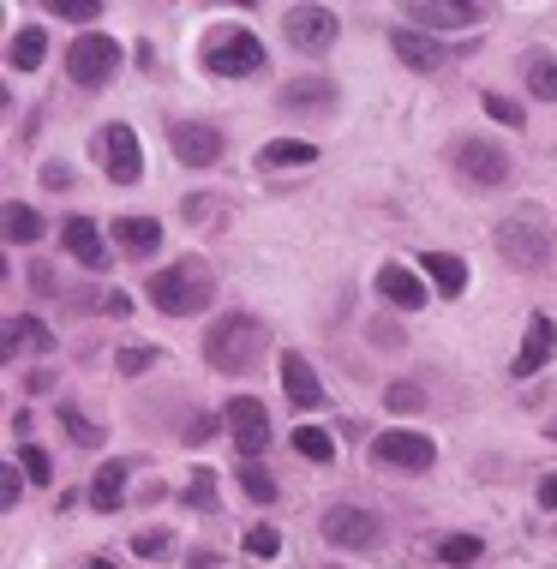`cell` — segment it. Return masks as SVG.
Instances as JSON below:
<instances>
[{
	"instance_id": "1",
	"label": "cell",
	"mask_w": 557,
	"mask_h": 569,
	"mask_svg": "<svg viewBox=\"0 0 557 569\" xmlns=\"http://www.w3.org/2000/svg\"><path fill=\"white\" fill-rule=\"evenodd\" d=\"M264 348H270V330H264V318H252V312L216 318V324L204 330V360H210V372H252V366L264 360Z\"/></svg>"
},
{
	"instance_id": "2",
	"label": "cell",
	"mask_w": 557,
	"mask_h": 569,
	"mask_svg": "<svg viewBox=\"0 0 557 569\" xmlns=\"http://www.w3.org/2000/svg\"><path fill=\"white\" fill-rule=\"evenodd\" d=\"M150 300H156V312H168V318L210 312V300H216V270H210L204 258H180V264H168V270L150 276Z\"/></svg>"
},
{
	"instance_id": "3",
	"label": "cell",
	"mask_w": 557,
	"mask_h": 569,
	"mask_svg": "<svg viewBox=\"0 0 557 569\" xmlns=\"http://www.w3.org/2000/svg\"><path fill=\"white\" fill-rule=\"evenodd\" d=\"M498 252H504L516 270H552L557 240H552V228H546L540 210H510V216L498 222Z\"/></svg>"
},
{
	"instance_id": "4",
	"label": "cell",
	"mask_w": 557,
	"mask_h": 569,
	"mask_svg": "<svg viewBox=\"0 0 557 569\" xmlns=\"http://www.w3.org/2000/svg\"><path fill=\"white\" fill-rule=\"evenodd\" d=\"M66 72H72L78 84L102 90V84L120 72V42H114V36H102V30H84V36L66 48Z\"/></svg>"
},
{
	"instance_id": "5",
	"label": "cell",
	"mask_w": 557,
	"mask_h": 569,
	"mask_svg": "<svg viewBox=\"0 0 557 569\" xmlns=\"http://www.w3.org/2000/svg\"><path fill=\"white\" fill-rule=\"evenodd\" d=\"M372 462H378V468H396V474H426V468L438 462V444H432L426 432H402V426H390V432L372 438Z\"/></svg>"
},
{
	"instance_id": "6",
	"label": "cell",
	"mask_w": 557,
	"mask_h": 569,
	"mask_svg": "<svg viewBox=\"0 0 557 569\" xmlns=\"http://www.w3.org/2000/svg\"><path fill=\"white\" fill-rule=\"evenodd\" d=\"M204 66H210L216 78L258 72V66H264V42H258L252 30H216V36L204 42Z\"/></svg>"
},
{
	"instance_id": "7",
	"label": "cell",
	"mask_w": 557,
	"mask_h": 569,
	"mask_svg": "<svg viewBox=\"0 0 557 569\" xmlns=\"http://www.w3.org/2000/svg\"><path fill=\"white\" fill-rule=\"evenodd\" d=\"M456 174H462L468 186H480V192H498V186L510 180V156H504L492 138H462V144H456Z\"/></svg>"
},
{
	"instance_id": "8",
	"label": "cell",
	"mask_w": 557,
	"mask_h": 569,
	"mask_svg": "<svg viewBox=\"0 0 557 569\" xmlns=\"http://www.w3.org/2000/svg\"><path fill=\"white\" fill-rule=\"evenodd\" d=\"M324 540L330 546H348V552H372V546H384V522L372 516V510H354V504H336V510H324Z\"/></svg>"
},
{
	"instance_id": "9",
	"label": "cell",
	"mask_w": 557,
	"mask_h": 569,
	"mask_svg": "<svg viewBox=\"0 0 557 569\" xmlns=\"http://www.w3.org/2000/svg\"><path fill=\"white\" fill-rule=\"evenodd\" d=\"M222 414H228V432H234L240 462H258V456L270 450V414H264V402H258V396H234Z\"/></svg>"
},
{
	"instance_id": "10",
	"label": "cell",
	"mask_w": 557,
	"mask_h": 569,
	"mask_svg": "<svg viewBox=\"0 0 557 569\" xmlns=\"http://www.w3.org/2000/svg\"><path fill=\"white\" fill-rule=\"evenodd\" d=\"M336 12L330 6H288V42L300 54H330L336 48Z\"/></svg>"
},
{
	"instance_id": "11",
	"label": "cell",
	"mask_w": 557,
	"mask_h": 569,
	"mask_svg": "<svg viewBox=\"0 0 557 569\" xmlns=\"http://www.w3.org/2000/svg\"><path fill=\"white\" fill-rule=\"evenodd\" d=\"M102 162H108V180L114 186H132L144 180V150H138V132L132 126H102Z\"/></svg>"
},
{
	"instance_id": "12",
	"label": "cell",
	"mask_w": 557,
	"mask_h": 569,
	"mask_svg": "<svg viewBox=\"0 0 557 569\" xmlns=\"http://www.w3.org/2000/svg\"><path fill=\"white\" fill-rule=\"evenodd\" d=\"M276 102H282L288 114H300V120H318V114L336 108V78H294V84H282Z\"/></svg>"
},
{
	"instance_id": "13",
	"label": "cell",
	"mask_w": 557,
	"mask_h": 569,
	"mask_svg": "<svg viewBox=\"0 0 557 569\" xmlns=\"http://www.w3.org/2000/svg\"><path fill=\"white\" fill-rule=\"evenodd\" d=\"M168 138H174V156H180L186 168H210V162L222 156V132L204 126V120H180Z\"/></svg>"
},
{
	"instance_id": "14",
	"label": "cell",
	"mask_w": 557,
	"mask_h": 569,
	"mask_svg": "<svg viewBox=\"0 0 557 569\" xmlns=\"http://www.w3.org/2000/svg\"><path fill=\"white\" fill-rule=\"evenodd\" d=\"M378 294H384L390 306H402V312H420V306H426V276L408 270V264H396V258H384V270H378Z\"/></svg>"
},
{
	"instance_id": "15",
	"label": "cell",
	"mask_w": 557,
	"mask_h": 569,
	"mask_svg": "<svg viewBox=\"0 0 557 569\" xmlns=\"http://www.w3.org/2000/svg\"><path fill=\"white\" fill-rule=\"evenodd\" d=\"M408 18L432 24V30H468V24H480V6L474 0H408Z\"/></svg>"
},
{
	"instance_id": "16",
	"label": "cell",
	"mask_w": 557,
	"mask_h": 569,
	"mask_svg": "<svg viewBox=\"0 0 557 569\" xmlns=\"http://www.w3.org/2000/svg\"><path fill=\"white\" fill-rule=\"evenodd\" d=\"M390 42H396V60H402L408 72H438V66H444V48H438V36H426V30H390Z\"/></svg>"
},
{
	"instance_id": "17",
	"label": "cell",
	"mask_w": 557,
	"mask_h": 569,
	"mask_svg": "<svg viewBox=\"0 0 557 569\" xmlns=\"http://www.w3.org/2000/svg\"><path fill=\"white\" fill-rule=\"evenodd\" d=\"M60 240H66V252H72L78 264H90V270H102V264H108V240L96 234V222H90V216H66V234H60Z\"/></svg>"
},
{
	"instance_id": "18",
	"label": "cell",
	"mask_w": 557,
	"mask_h": 569,
	"mask_svg": "<svg viewBox=\"0 0 557 569\" xmlns=\"http://www.w3.org/2000/svg\"><path fill=\"white\" fill-rule=\"evenodd\" d=\"M282 396H288L294 408H318V402H324V384H318L312 360H300V354L282 360Z\"/></svg>"
},
{
	"instance_id": "19",
	"label": "cell",
	"mask_w": 557,
	"mask_h": 569,
	"mask_svg": "<svg viewBox=\"0 0 557 569\" xmlns=\"http://www.w3.org/2000/svg\"><path fill=\"white\" fill-rule=\"evenodd\" d=\"M552 342H557L552 318H546V312H540V318H528V342H522V354H516V378H534V372L552 360Z\"/></svg>"
},
{
	"instance_id": "20",
	"label": "cell",
	"mask_w": 557,
	"mask_h": 569,
	"mask_svg": "<svg viewBox=\"0 0 557 569\" xmlns=\"http://www.w3.org/2000/svg\"><path fill=\"white\" fill-rule=\"evenodd\" d=\"M114 240H120L132 258H150V252L162 246V222H156V216H120V222H114Z\"/></svg>"
},
{
	"instance_id": "21",
	"label": "cell",
	"mask_w": 557,
	"mask_h": 569,
	"mask_svg": "<svg viewBox=\"0 0 557 569\" xmlns=\"http://www.w3.org/2000/svg\"><path fill=\"white\" fill-rule=\"evenodd\" d=\"M420 270L432 276V288H438V294H462V288H468V264H462L456 252H426V258H420Z\"/></svg>"
},
{
	"instance_id": "22",
	"label": "cell",
	"mask_w": 557,
	"mask_h": 569,
	"mask_svg": "<svg viewBox=\"0 0 557 569\" xmlns=\"http://www.w3.org/2000/svg\"><path fill=\"white\" fill-rule=\"evenodd\" d=\"M120 492H126V462H102L90 480V504L108 516V510H120Z\"/></svg>"
},
{
	"instance_id": "23",
	"label": "cell",
	"mask_w": 557,
	"mask_h": 569,
	"mask_svg": "<svg viewBox=\"0 0 557 569\" xmlns=\"http://www.w3.org/2000/svg\"><path fill=\"white\" fill-rule=\"evenodd\" d=\"M522 78H528V90H534V96L557 102V60L546 54V48H528V54H522Z\"/></svg>"
},
{
	"instance_id": "24",
	"label": "cell",
	"mask_w": 557,
	"mask_h": 569,
	"mask_svg": "<svg viewBox=\"0 0 557 569\" xmlns=\"http://www.w3.org/2000/svg\"><path fill=\"white\" fill-rule=\"evenodd\" d=\"M258 162H264V168H306V162H318V150H312L306 138H276V144L258 150Z\"/></svg>"
},
{
	"instance_id": "25",
	"label": "cell",
	"mask_w": 557,
	"mask_h": 569,
	"mask_svg": "<svg viewBox=\"0 0 557 569\" xmlns=\"http://www.w3.org/2000/svg\"><path fill=\"white\" fill-rule=\"evenodd\" d=\"M42 54H48V30H36V24H24V30L12 36V48H6V60H12L18 72L42 66Z\"/></svg>"
},
{
	"instance_id": "26",
	"label": "cell",
	"mask_w": 557,
	"mask_h": 569,
	"mask_svg": "<svg viewBox=\"0 0 557 569\" xmlns=\"http://www.w3.org/2000/svg\"><path fill=\"white\" fill-rule=\"evenodd\" d=\"M0 222H6V240H12V246L42 240V216H36L30 204H6V210H0Z\"/></svg>"
},
{
	"instance_id": "27",
	"label": "cell",
	"mask_w": 557,
	"mask_h": 569,
	"mask_svg": "<svg viewBox=\"0 0 557 569\" xmlns=\"http://www.w3.org/2000/svg\"><path fill=\"white\" fill-rule=\"evenodd\" d=\"M60 426H66V438H72V444H84V450H96V444H102V426H96L78 402H60Z\"/></svg>"
},
{
	"instance_id": "28",
	"label": "cell",
	"mask_w": 557,
	"mask_h": 569,
	"mask_svg": "<svg viewBox=\"0 0 557 569\" xmlns=\"http://www.w3.org/2000/svg\"><path fill=\"white\" fill-rule=\"evenodd\" d=\"M306 462H336V438L324 432V426H294V438H288Z\"/></svg>"
},
{
	"instance_id": "29",
	"label": "cell",
	"mask_w": 557,
	"mask_h": 569,
	"mask_svg": "<svg viewBox=\"0 0 557 569\" xmlns=\"http://www.w3.org/2000/svg\"><path fill=\"white\" fill-rule=\"evenodd\" d=\"M240 492H246L252 504H276V480H270V468H264V462H240Z\"/></svg>"
},
{
	"instance_id": "30",
	"label": "cell",
	"mask_w": 557,
	"mask_h": 569,
	"mask_svg": "<svg viewBox=\"0 0 557 569\" xmlns=\"http://www.w3.org/2000/svg\"><path fill=\"white\" fill-rule=\"evenodd\" d=\"M438 558L450 569H468L474 558H486V546H480L474 534H450V540H438Z\"/></svg>"
},
{
	"instance_id": "31",
	"label": "cell",
	"mask_w": 557,
	"mask_h": 569,
	"mask_svg": "<svg viewBox=\"0 0 557 569\" xmlns=\"http://www.w3.org/2000/svg\"><path fill=\"white\" fill-rule=\"evenodd\" d=\"M18 468H24V480H36V486L54 480V462H48V450H36V444H18Z\"/></svg>"
},
{
	"instance_id": "32",
	"label": "cell",
	"mask_w": 557,
	"mask_h": 569,
	"mask_svg": "<svg viewBox=\"0 0 557 569\" xmlns=\"http://www.w3.org/2000/svg\"><path fill=\"white\" fill-rule=\"evenodd\" d=\"M48 342H54V336H48L36 318H18V324H12V342H6V354H12V348H42V354H48Z\"/></svg>"
},
{
	"instance_id": "33",
	"label": "cell",
	"mask_w": 557,
	"mask_h": 569,
	"mask_svg": "<svg viewBox=\"0 0 557 569\" xmlns=\"http://www.w3.org/2000/svg\"><path fill=\"white\" fill-rule=\"evenodd\" d=\"M384 408H396V414H420V408H426V390H420V384H390V390H384Z\"/></svg>"
},
{
	"instance_id": "34",
	"label": "cell",
	"mask_w": 557,
	"mask_h": 569,
	"mask_svg": "<svg viewBox=\"0 0 557 569\" xmlns=\"http://www.w3.org/2000/svg\"><path fill=\"white\" fill-rule=\"evenodd\" d=\"M48 12H54V18H66V24H96V12H102V6H96V0H48Z\"/></svg>"
},
{
	"instance_id": "35",
	"label": "cell",
	"mask_w": 557,
	"mask_h": 569,
	"mask_svg": "<svg viewBox=\"0 0 557 569\" xmlns=\"http://www.w3.org/2000/svg\"><path fill=\"white\" fill-rule=\"evenodd\" d=\"M186 504H192V510H216V480H210V468H198V474L186 480Z\"/></svg>"
},
{
	"instance_id": "36",
	"label": "cell",
	"mask_w": 557,
	"mask_h": 569,
	"mask_svg": "<svg viewBox=\"0 0 557 569\" xmlns=\"http://www.w3.org/2000/svg\"><path fill=\"white\" fill-rule=\"evenodd\" d=\"M486 114H492V120H504V126H528L522 102H510V96H498V90H486Z\"/></svg>"
},
{
	"instance_id": "37",
	"label": "cell",
	"mask_w": 557,
	"mask_h": 569,
	"mask_svg": "<svg viewBox=\"0 0 557 569\" xmlns=\"http://www.w3.org/2000/svg\"><path fill=\"white\" fill-rule=\"evenodd\" d=\"M132 552H138V558H168V552H174V534H168V528H150V534L132 540Z\"/></svg>"
},
{
	"instance_id": "38",
	"label": "cell",
	"mask_w": 557,
	"mask_h": 569,
	"mask_svg": "<svg viewBox=\"0 0 557 569\" xmlns=\"http://www.w3.org/2000/svg\"><path fill=\"white\" fill-rule=\"evenodd\" d=\"M126 378H144L150 366H156V348H120V360H114Z\"/></svg>"
},
{
	"instance_id": "39",
	"label": "cell",
	"mask_w": 557,
	"mask_h": 569,
	"mask_svg": "<svg viewBox=\"0 0 557 569\" xmlns=\"http://www.w3.org/2000/svg\"><path fill=\"white\" fill-rule=\"evenodd\" d=\"M246 552H252V558H276V552H282V534H276V528H252V534H246Z\"/></svg>"
},
{
	"instance_id": "40",
	"label": "cell",
	"mask_w": 557,
	"mask_h": 569,
	"mask_svg": "<svg viewBox=\"0 0 557 569\" xmlns=\"http://www.w3.org/2000/svg\"><path fill=\"white\" fill-rule=\"evenodd\" d=\"M18 492H24V468H6V474H0V504L12 510V504H18Z\"/></svg>"
},
{
	"instance_id": "41",
	"label": "cell",
	"mask_w": 557,
	"mask_h": 569,
	"mask_svg": "<svg viewBox=\"0 0 557 569\" xmlns=\"http://www.w3.org/2000/svg\"><path fill=\"white\" fill-rule=\"evenodd\" d=\"M372 342H384V348H396V342H402V330H396V324H372Z\"/></svg>"
},
{
	"instance_id": "42",
	"label": "cell",
	"mask_w": 557,
	"mask_h": 569,
	"mask_svg": "<svg viewBox=\"0 0 557 569\" xmlns=\"http://www.w3.org/2000/svg\"><path fill=\"white\" fill-rule=\"evenodd\" d=\"M540 504H546V510H557V474H552V480H540Z\"/></svg>"
},
{
	"instance_id": "43",
	"label": "cell",
	"mask_w": 557,
	"mask_h": 569,
	"mask_svg": "<svg viewBox=\"0 0 557 569\" xmlns=\"http://www.w3.org/2000/svg\"><path fill=\"white\" fill-rule=\"evenodd\" d=\"M84 569H114V564H108V558H90V564H84Z\"/></svg>"
}]
</instances>
